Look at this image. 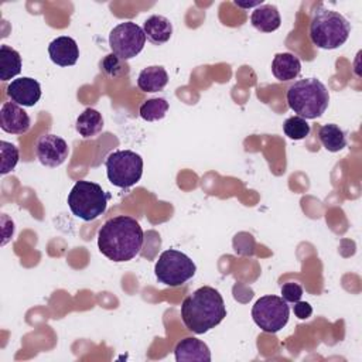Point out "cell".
I'll list each match as a JSON object with an SVG mask.
<instances>
[{
    "label": "cell",
    "instance_id": "1",
    "mask_svg": "<svg viewBox=\"0 0 362 362\" xmlns=\"http://www.w3.org/2000/svg\"><path fill=\"white\" fill-rule=\"evenodd\" d=\"M144 233L140 223L127 215L107 219L98 232V247L103 256L120 263L132 260L141 249Z\"/></svg>",
    "mask_w": 362,
    "mask_h": 362
},
{
    "label": "cell",
    "instance_id": "2",
    "mask_svg": "<svg viewBox=\"0 0 362 362\" xmlns=\"http://www.w3.org/2000/svg\"><path fill=\"white\" fill-rule=\"evenodd\" d=\"M225 317L226 307L223 298L216 288L209 286L197 288L181 304L182 322L194 334L208 332Z\"/></svg>",
    "mask_w": 362,
    "mask_h": 362
},
{
    "label": "cell",
    "instance_id": "3",
    "mask_svg": "<svg viewBox=\"0 0 362 362\" xmlns=\"http://www.w3.org/2000/svg\"><path fill=\"white\" fill-rule=\"evenodd\" d=\"M351 34V23L339 13L320 4L314 8L310 21V38L314 45L335 49L345 44Z\"/></svg>",
    "mask_w": 362,
    "mask_h": 362
},
{
    "label": "cell",
    "instance_id": "4",
    "mask_svg": "<svg viewBox=\"0 0 362 362\" xmlns=\"http://www.w3.org/2000/svg\"><path fill=\"white\" fill-rule=\"evenodd\" d=\"M286 98L290 109L303 119L320 117L329 103L327 86L317 78L296 81L287 89Z\"/></svg>",
    "mask_w": 362,
    "mask_h": 362
},
{
    "label": "cell",
    "instance_id": "5",
    "mask_svg": "<svg viewBox=\"0 0 362 362\" xmlns=\"http://www.w3.org/2000/svg\"><path fill=\"white\" fill-rule=\"evenodd\" d=\"M110 194L92 181H78L68 194V206L71 212L83 221H93L99 218L107 206Z\"/></svg>",
    "mask_w": 362,
    "mask_h": 362
},
{
    "label": "cell",
    "instance_id": "6",
    "mask_svg": "<svg viewBox=\"0 0 362 362\" xmlns=\"http://www.w3.org/2000/svg\"><path fill=\"white\" fill-rule=\"evenodd\" d=\"M107 180L119 188H130L143 174V158L132 150H116L106 157Z\"/></svg>",
    "mask_w": 362,
    "mask_h": 362
},
{
    "label": "cell",
    "instance_id": "7",
    "mask_svg": "<svg viewBox=\"0 0 362 362\" xmlns=\"http://www.w3.org/2000/svg\"><path fill=\"white\" fill-rule=\"evenodd\" d=\"M197 272V266L185 253L168 249L164 250L154 266L157 280L165 286L177 287L188 281Z\"/></svg>",
    "mask_w": 362,
    "mask_h": 362
},
{
    "label": "cell",
    "instance_id": "8",
    "mask_svg": "<svg viewBox=\"0 0 362 362\" xmlns=\"http://www.w3.org/2000/svg\"><path fill=\"white\" fill-rule=\"evenodd\" d=\"M290 317L287 301L279 296H263L252 307L255 324L264 332L274 334L286 327Z\"/></svg>",
    "mask_w": 362,
    "mask_h": 362
},
{
    "label": "cell",
    "instance_id": "9",
    "mask_svg": "<svg viewBox=\"0 0 362 362\" xmlns=\"http://www.w3.org/2000/svg\"><path fill=\"white\" fill-rule=\"evenodd\" d=\"M146 35L140 25L133 21L117 24L109 34V47L115 55L127 61L141 52Z\"/></svg>",
    "mask_w": 362,
    "mask_h": 362
},
{
    "label": "cell",
    "instance_id": "10",
    "mask_svg": "<svg viewBox=\"0 0 362 362\" xmlns=\"http://www.w3.org/2000/svg\"><path fill=\"white\" fill-rule=\"evenodd\" d=\"M35 154L45 167H59L69 154L66 141L57 134H44L35 144Z\"/></svg>",
    "mask_w": 362,
    "mask_h": 362
},
{
    "label": "cell",
    "instance_id": "11",
    "mask_svg": "<svg viewBox=\"0 0 362 362\" xmlns=\"http://www.w3.org/2000/svg\"><path fill=\"white\" fill-rule=\"evenodd\" d=\"M6 93L10 100L17 105L34 106L41 98V86L35 79L30 76H21L13 79L7 85Z\"/></svg>",
    "mask_w": 362,
    "mask_h": 362
},
{
    "label": "cell",
    "instance_id": "12",
    "mask_svg": "<svg viewBox=\"0 0 362 362\" xmlns=\"http://www.w3.org/2000/svg\"><path fill=\"white\" fill-rule=\"evenodd\" d=\"M0 127L6 133L24 134L31 127V119L20 105L4 102L0 109Z\"/></svg>",
    "mask_w": 362,
    "mask_h": 362
},
{
    "label": "cell",
    "instance_id": "13",
    "mask_svg": "<svg viewBox=\"0 0 362 362\" xmlns=\"http://www.w3.org/2000/svg\"><path fill=\"white\" fill-rule=\"evenodd\" d=\"M48 54L54 64L59 66H72L79 58V48L74 38L62 35L49 42Z\"/></svg>",
    "mask_w": 362,
    "mask_h": 362
},
{
    "label": "cell",
    "instance_id": "14",
    "mask_svg": "<svg viewBox=\"0 0 362 362\" xmlns=\"http://www.w3.org/2000/svg\"><path fill=\"white\" fill-rule=\"evenodd\" d=\"M177 362H209L211 351L205 342L201 339L188 337L181 339L174 349Z\"/></svg>",
    "mask_w": 362,
    "mask_h": 362
},
{
    "label": "cell",
    "instance_id": "15",
    "mask_svg": "<svg viewBox=\"0 0 362 362\" xmlns=\"http://www.w3.org/2000/svg\"><path fill=\"white\" fill-rule=\"evenodd\" d=\"M143 31H144L146 38L150 42H153L156 45H161V44H165L171 38L173 25L167 17L153 14L144 21Z\"/></svg>",
    "mask_w": 362,
    "mask_h": 362
},
{
    "label": "cell",
    "instance_id": "16",
    "mask_svg": "<svg viewBox=\"0 0 362 362\" xmlns=\"http://www.w3.org/2000/svg\"><path fill=\"white\" fill-rule=\"evenodd\" d=\"M250 24L262 33H272L280 27L281 17L276 6L262 4L252 11Z\"/></svg>",
    "mask_w": 362,
    "mask_h": 362
},
{
    "label": "cell",
    "instance_id": "17",
    "mask_svg": "<svg viewBox=\"0 0 362 362\" xmlns=\"http://www.w3.org/2000/svg\"><path fill=\"white\" fill-rule=\"evenodd\" d=\"M301 72L300 59L291 52L276 54L272 61V74L279 81H291Z\"/></svg>",
    "mask_w": 362,
    "mask_h": 362
},
{
    "label": "cell",
    "instance_id": "18",
    "mask_svg": "<svg viewBox=\"0 0 362 362\" xmlns=\"http://www.w3.org/2000/svg\"><path fill=\"white\" fill-rule=\"evenodd\" d=\"M168 83V74L161 65H151L140 71L137 78V86L143 92H158Z\"/></svg>",
    "mask_w": 362,
    "mask_h": 362
},
{
    "label": "cell",
    "instance_id": "19",
    "mask_svg": "<svg viewBox=\"0 0 362 362\" xmlns=\"http://www.w3.org/2000/svg\"><path fill=\"white\" fill-rule=\"evenodd\" d=\"M75 127H76V132L85 137V139H89V137H95L98 136L102 129H103V117L102 115L96 110V109H92V107H86L76 119V123H75Z\"/></svg>",
    "mask_w": 362,
    "mask_h": 362
},
{
    "label": "cell",
    "instance_id": "20",
    "mask_svg": "<svg viewBox=\"0 0 362 362\" xmlns=\"http://www.w3.org/2000/svg\"><path fill=\"white\" fill-rule=\"evenodd\" d=\"M21 72V57L10 45H0V79L3 82L13 79Z\"/></svg>",
    "mask_w": 362,
    "mask_h": 362
},
{
    "label": "cell",
    "instance_id": "21",
    "mask_svg": "<svg viewBox=\"0 0 362 362\" xmlns=\"http://www.w3.org/2000/svg\"><path fill=\"white\" fill-rule=\"evenodd\" d=\"M318 139L321 144L331 153H337L346 146V137L342 129L334 123H328L320 127Z\"/></svg>",
    "mask_w": 362,
    "mask_h": 362
},
{
    "label": "cell",
    "instance_id": "22",
    "mask_svg": "<svg viewBox=\"0 0 362 362\" xmlns=\"http://www.w3.org/2000/svg\"><path fill=\"white\" fill-rule=\"evenodd\" d=\"M168 110V102L164 98L147 99L139 109L140 117L147 122L161 120Z\"/></svg>",
    "mask_w": 362,
    "mask_h": 362
},
{
    "label": "cell",
    "instance_id": "23",
    "mask_svg": "<svg viewBox=\"0 0 362 362\" xmlns=\"http://www.w3.org/2000/svg\"><path fill=\"white\" fill-rule=\"evenodd\" d=\"M100 71L110 79H117L129 74V65L124 59L119 58L112 52L105 55L100 61Z\"/></svg>",
    "mask_w": 362,
    "mask_h": 362
},
{
    "label": "cell",
    "instance_id": "24",
    "mask_svg": "<svg viewBox=\"0 0 362 362\" xmlns=\"http://www.w3.org/2000/svg\"><path fill=\"white\" fill-rule=\"evenodd\" d=\"M284 134L291 140H301L305 139L310 133V124L305 119L300 116H291L287 117L283 123Z\"/></svg>",
    "mask_w": 362,
    "mask_h": 362
},
{
    "label": "cell",
    "instance_id": "25",
    "mask_svg": "<svg viewBox=\"0 0 362 362\" xmlns=\"http://www.w3.org/2000/svg\"><path fill=\"white\" fill-rule=\"evenodd\" d=\"M0 154H1L0 173L4 175L16 168L18 158H20V151L13 143L1 140L0 141Z\"/></svg>",
    "mask_w": 362,
    "mask_h": 362
},
{
    "label": "cell",
    "instance_id": "26",
    "mask_svg": "<svg viewBox=\"0 0 362 362\" xmlns=\"http://www.w3.org/2000/svg\"><path fill=\"white\" fill-rule=\"evenodd\" d=\"M303 297V287L298 283H286L281 286V298L287 303L300 301Z\"/></svg>",
    "mask_w": 362,
    "mask_h": 362
},
{
    "label": "cell",
    "instance_id": "27",
    "mask_svg": "<svg viewBox=\"0 0 362 362\" xmlns=\"http://www.w3.org/2000/svg\"><path fill=\"white\" fill-rule=\"evenodd\" d=\"M293 311L298 320H307L313 314V307L307 301H296Z\"/></svg>",
    "mask_w": 362,
    "mask_h": 362
},
{
    "label": "cell",
    "instance_id": "28",
    "mask_svg": "<svg viewBox=\"0 0 362 362\" xmlns=\"http://www.w3.org/2000/svg\"><path fill=\"white\" fill-rule=\"evenodd\" d=\"M235 6L238 7H243V8H249V7H255V6H262L263 0H257V1H249V3H242V1H233Z\"/></svg>",
    "mask_w": 362,
    "mask_h": 362
}]
</instances>
